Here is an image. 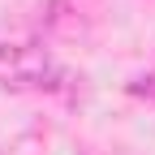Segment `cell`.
Returning a JSON list of instances; mask_svg holds the SVG:
<instances>
[{"mask_svg": "<svg viewBox=\"0 0 155 155\" xmlns=\"http://www.w3.org/2000/svg\"><path fill=\"white\" fill-rule=\"evenodd\" d=\"M26 61V48H9V43H0V65H22Z\"/></svg>", "mask_w": 155, "mask_h": 155, "instance_id": "obj_3", "label": "cell"}, {"mask_svg": "<svg viewBox=\"0 0 155 155\" xmlns=\"http://www.w3.org/2000/svg\"><path fill=\"white\" fill-rule=\"evenodd\" d=\"M43 22L52 26V30H69V0H52V5H48V13H43Z\"/></svg>", "mask_w": 155, "mask_h": 155, "instance_id": "obj_1", "label": "cell"}, {"mask_svg": "<svg viewBox=\"0 0 155 155\" xmlns=\"http://www.w3.org/2000/svg\"><path fill=\"white\" fill-rule=\"evenodd\" d=\"M134 95H142V99H155V73H142L138 82H129Z\"/></svg>", "mask_w": 155, "mask_h": 155, "instance_id": "obj_2", "label": "cell"}]
</instances>
